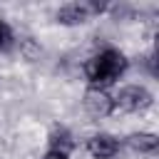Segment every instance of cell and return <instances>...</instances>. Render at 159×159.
<instances>
[{"mask_svg":"<svg viewBox=\"0 0 159 159\" xmlns=\"http://www.w3.org/2000/svg\"><path fill=\"white\" fill-rule=\"evenodd\" d=\"M84 149L92 159H112L119 152V142H117V137H112L107 132H99V134H92L84 142Z\"/></svg>","mask_w":159,"mask_h":159,"instance_id":"cell-4","label":"cell"},{"mask_svg":"<svg viewBox=\"0 0 159 159\" xmlns=\"http://www.w3.org/2000/svg\"><path fill=\"white\" fill-rule=\"evenodd\" d=\"M112 10L107 2H97V0H84V2H67L62 5L57 12H55V20L65 27H77V25H84L89 17L94 15H102Z\"/></svg>","mask_w":159,"mask_h":159,"instance_id":"cell-2","label":"cell"},{"mask_svg":"<svg viewBox=\"0 0 159 159\" xmlns=\"http://www.w3.org/2000/svg\"><path fill=\"white\" fill-rule=\"evenodd\" d=\"M15 45H17V37H15L12 27L0 17V52H10Z\"/></svg>","mask_w":159,"mask_h":159,"instance_id":"cell-8","label":"cell"},{"mask_svg":"<svg viewBox=\"0 0 159 159\" xmlns=\"http://www.w3.org/2000/svg\"><path fill=\"white\" fill-rule=\"evenodd\" d=\"M84 109L92 117H109V114H114V99L107 89L89 87L84 92Z\"/></svg>","mask_w":159,"mask_h":159,"instance_id":"cell-5","label":"cell"},{"mask_svg":"<svg viewBox=\"0 0 159 159\" xmlns=\"http://www.w3.org/2000/svg\"><path fill=\"white\" fill-rule=\"evenodd\" d=\"M45 159H70V157H67V154H60V152H47Z\"/></svg>","mask_w":159,"mask_h":159,"instance_id":"cell-10","label":"cell"},{"mask_svg":"<svg viewBox=\"0 0 159 159\" xmlns=\"http://www.w3.org/2000/svg\"><path fill=\"white\" fill-rule=\"evenodd\" d=\"M127 67H129V60L124 57L122 50L104 47V50H99L97 55H92L84 62V77H87L89 87L107 89L127 72Z\"/></svg>","mask_w":159,"mask_h":159,"instance_id":"cell-1","label":"cell"},{"mask_svg":"<svg viewBox=\"0 0 159 159\" xmlns=\"http://www.w3.org/2000/svg\"><path fill=\"white\" fill-rule=\"evenodd\" d=\"M72 149H75V137H72V132H70L67 127H62V124L52 127L50 134H47V152H60V154H67V157H70Z\"/></svg>","mask_w":159,"mask_h":159,"instance_id":"cell-6","label":"cell"},{"mask_svg":"<svg viewBox=\"0 0 159 159\" xmlns=\"http://www.w3.org/2000/svg\"><path fill=\"white\" fill-rule=\"evenodd\" d=\"M127 147L139 154H154L159 149V137L154 132H132L127 137Z\"/></svg>","mask_w":159,"mask_h":159,"instance_id":"cell-7","label":"cell"},{"mask_svg":"<svg viewBox=\"0 0 159 159\" xmlns=\"http://www.w3.org/2000/svg\"><path fill=\"white\" fill-rule=\"evenodd\" d=\"M17 45H20V55L25 60H37L40 57V47H37V42L32 37H20Z\"/></svg>","mask_w":159,"mask_h":159,"instance_id":"cell-9","label":"cell"},{"mask_svg":"<svg viewBox=\"0 0 159 159\" xmlns=\"http://www.w3.org/2000/svg\"><path fill=\"white\" fill-rule=\"evenodd\" d=\"M112 99H114V112L117 109H122V112H144L154 104V94L142 84H127Z\"/></svg>","mask_w":159,"mask_h":159,"instance_id":"cell-3","label":"cell"}]
</instances>
